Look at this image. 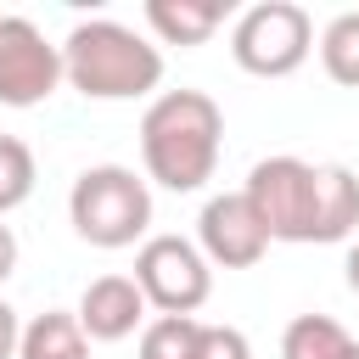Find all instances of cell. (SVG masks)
Here are the masks:
<instances>
[{"mask_svg":"<svg viewBox=\"0 0 359 359\" xmlns=\"http://www.w3.org/2000/svg\"><path fill=\"white\" fill-rule=\"evenodd\" d=\"M269 241H348L359 230V180L342 163L264 157L241 185Z\"/></svg>","mask_w":359,"mask_h":359,"instance_id":"6da1fadb","label":"cell"},{"mask_svg":"<svg viewBox=\"0 0 359 359\" xmlns=\"http://www.w3.org/2000/svg\"><path fill=\"white\" fill-rule=\"evenodd\" d=\"M224 112L208 90H163L140 118V163L163 191H202L219 168Z\"/></svg>","mask_w":359,"mask_h":359,"instance_id":"7a4b0ae2","label":"cell"},{"mask_svg":"<svg viewBox=\"0 0 359 359\" xmlns=\"http://www.w3.org/2000/svg\"><path fill=\"white\" fill-rule=\"evenodd\" d=\"M62 79L90 101H140L163 84V50L112 17H90L62 39Z\"/></svg>","mask_w":359,"mask_h":359,"instance_id":"3957f363","label":"cell"},{"mask_svg":"<svg viewBox=\"0 0 359 359\" xmlns=\"http://www.w3.org/2000/svg\"><path fill=\"white\" fill-rule=\"evenodd\" d=\"M67 219H73L79 241H90L101 252L135 247L151 230V185L123 163H95V168H84L73 180Z\"/></svg>","mask_w":359,"mask_h":359,"instance_id":"277c9868","label":"cell"},{"mask_svg":"<svg viewBox=\"0 0 359 359\" xmlns=\"http://www.w3.org/2000/svg\"><path fill=\"white\" fill-rule=\"evenodd\" d=\"M314 50V17L297 0H258L230 28V56L252 79H286Z\"/></svg>","mask_w":359,"mask_h":359,"instance_id":"5b68a950","label":"cell"},{"mask_svg":"<svg viewBox=\"0 0 359 359\" xmlns=\"http://www.w3.org/2000/svg\"><path fill=\"white\" fill-rule=\"evenodd\" d=\"M135 286L157 314H196L213 292V264L185 236H146L135 252Z\"/></svg>","mask_w":359,"mask_h":359,"instance_id":"8992f818","label":"cell"},{"mask_svg":"<svg viewBox=\"0 0 359 359\" xmlns=\"http://www.w3.org/2000/svg\"><path fill=\"white\" fill-rule=\"evenodd\" d=\"M62 84V45L28 17H0V107H39Z\"/></svg>","mask_w":359,"mask_h":359,"instance_id":"52a82bcc","label":"cell"},{"mask_svg":"<svg viewBox=\"0 0 359 359\" xmlns=\"http://www.w3.org/2000/svg\"><path fill=\"white\" fill-rule=\"evenodd\" d=\"M196 252L208 264H219V269H252L269 252V236H264V224H258V213L247 208L241 191H224V196H208L202 202Z\"/></svg>","mask_w":359,"mask_h":359,"instance_id":"ba28073f","label":"cell"},{"mask_svg":"<svg viewBox=\"0 0 359 359\" xmlns=\"http://www.w3.org/2000/svg\"><path fill=\"white\" fill-rule=\"evenodd\" d=\"M73 320H79L84 342H123L146 325V297H140L135 275H101L84 286Z\"/></svg>","mask_w":359,"mask_h":359,"instance_id":"9c48e42d","label":"cell"},{"mask_svg":"<svg viewBox=\"0 0 359 359\" xmlns=\"http://www.w3.org/2000/svg\"><path fill=\"white\" fill-rule=\"evenodd\" d=\"M230 6L219 0H146V22L163 45H208Z\"/></svg>","mask_w":359,"mask_h":359,"instance_id":"30bf717a","label":"cell"},{"mask_svg":"<svg viewBox=\"0 0 359 359\" xmlns=\"http://www.w3.org/2000/svg\"><path fill=\"white\" fill-rule=\"evenodd\" d=\"M17 359H90V342H84V331H79L73 314L50 309V314H39V320L22 325Z\"/></svg>","mask_w":359,"mask_h":359,"instance_id":"8fae6325","label":"cell"},{"mask_svg":"<svg viewBox=\"0 0 359 359\" xmlns=\"http://www.w3.org/2000/svg\"><path fill=\"white\" fill-rule=\"evenodd\" d=\"M353 337L331 314H297L280 331V359H348Z\"/></svg>","mask_w":359,"mask_h":359,"instance_id":"7c38bea8","label":"cell"},{"mask_svg":"<svg viewBox=\"0 0 359 359\" xmlns=\"http://www.w3.org/2000/svg\"><path fill=\"white\" fill-rule=\"evenodd\" d=\"M202 348V320L196 314H157L140 325V359H196Z\"/></svg>","mask_w":359,"mask_h":359,"instance_id":"4fadbf2b","label":"cell"},{"mask_svg":"<svg viewBox=\"0 0 359 359\" xmlns=\"http://www.w3.org/2000/svg\"><path fill=\"white\" fill-rule=\"evenodd\" d=\"M320 62H325V73H331L337 84L359 90V11H342V17L325 22V34H320Z\"/></svg>","mask_w":359,"mask_h":359,"instance_id":"5bb4252c","label":"cell"},{"mask_svg":"<svg viewBox=\"0 0 359 359\" xmlns=\"http://www.w3.org/2000/svg\"><path fill=\"white\" fill-rule=\"evenodd\" d=\"M34 196V151L17 135H0V219Z\"/></svg>","mask_w":359,"mask_h":359,"instance_id":"9a60e30c","label":"cell"},{"mask_svg":"<svg viewBox=\"0 0 359 359\" xmlns=\"http://www.w3.org/2000/svg\"><path fill=\"white\" fill-rule=\"evenodd\" d=\"M196 359H252V342L236 331V325H208L202 320V348Z\"/></svg>","mask_w":359,"mask_h":359,"instance_id":"2e32d148","label":"cell"},{"mask_svg":"<svg viewBox=\"0 0 359 359\" xmlns=\"http://www.w3.org/2000/svg\"><path fill=\"white\" fill-rule=\"evenodd\" d=\"M17 342H22V325H17V309L0 297V359H17Z\"/></svg>","mask_w":359,"mask_h":359,"instance_id":"e0dca14e","label":"cell"},{"mask_svg":"<svg viewBox=\"0 0 359 359\" xmlns=\"http://www.w3.org/2000/svg\"><path fill=\"white\" fill-rule=\"evenodd\" d=\"M11 269H17V236H11V224H0V286Z\"/></svg>","mask_w":359,"mask_h":359,"instance_id":"ac0fdd59","label":"cell"},{"mask_svg":"<svg viewBox=\"0 0 359 359\" xmlns=\"http://www.w3.org/2000/svg\"><path fill=\"white\" fill-rule=\"evenodd\" d=\"M342 269H348V286H353V297H359V236H353V247H348V264H342Z\"/></svg>","mask_w":359,"mask_h":359,"instance_id":"d6986e66","label":"cell"},{"mask_svg":"<svg viewBox=\"0 0 359 359\" xmlns=\"http://www.w3.org/2000/svg\"><path fill=\"white\" fill-rule=\"evenodd\" d=\"M348 359H359V342H353V348H348Z\"/></svg>","mask_w":359,"mask_h":359,"instance_id":"ffe728a7","label":"cell"}]
</instances>
